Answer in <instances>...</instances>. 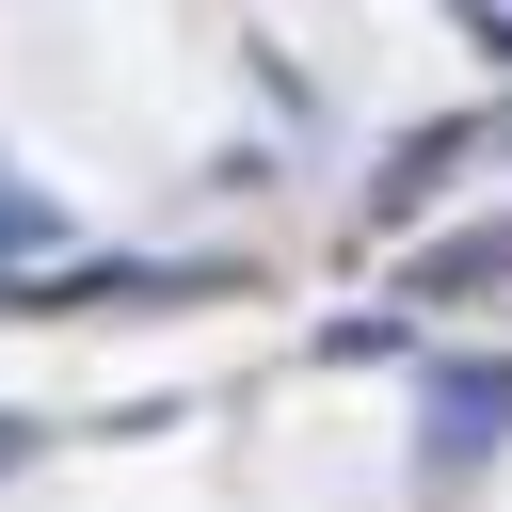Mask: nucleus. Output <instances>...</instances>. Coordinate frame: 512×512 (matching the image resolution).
<instances>
[{"label":"nucleus","instance_id":"1","mask_svg":"<svg viewBox=\"0 0 512 512\" xmlns=\"http://www.w3.org/2000/svg\"><path fill=\"white\" fill-rule=\"evenodd\" d=\"M16 448H32V432H16V416H0V464H16Z\"/></svg>","mask_w":512,"mask_h":512}]
</instances>
